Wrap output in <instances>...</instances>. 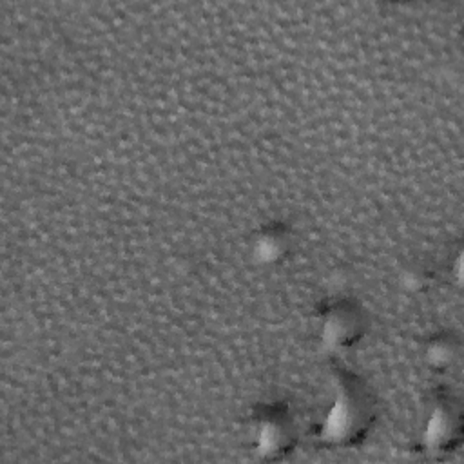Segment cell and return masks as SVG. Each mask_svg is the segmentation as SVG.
I'll list each match as a JSON object with an SVG mask.
<instances>
[{
	"mask_svg": "<svg viewBox=\"0 0 464 464\" xmlns=\"http://www.w3.org/2000/svg\"><path fill=\"white\" fill-rule=\"evenodd\" d=\"M368 422V408L364 397L355 395L350 388L343 392L324 422V437L335 442H350L364 433Z\"/></svg>",
	"mask_w": 464,
	"mask_h": 464,
	"instance_id": "6da1fadb",
	"label": "cell"
},
{
	"mask_svg": "<svg viewBox=\"0 0 464 464\" xmlns=\"http://www.w3.org/2000/svg\"><path fill=\"white\" fill-rule=\"evenodd\" d=\"M323 332L330 346L352 344L361 335V317L350 306H337L328 314Z\"/></svg>",
	"mask_w": 464,
	"mask_h": 464,
	"instance_id": "7a4b0ae2",
	"label": "cell"
},
{
	"mask_svg": "<svg viewBox=\"0 0 464 464\" xmlns=\"http://www.w3.org/2000/svg\"><path fill=\"white\" fill-rule=\"evenodd\" d=\"M294 442V430L288 419L276 415L268 417L263 420L259 428V451L261 453H270V455H279L283 451H288Z\"/></svg>",
	"mask_w": 464,
	"mask_h": 464,
	"instance_id": "3957f363",
	"label": "cell"
},
{
	"mask_svg": "<svg viewBox=\"0 0 464 464\" xmlns=\"http://www.w3.org/2000/svg\"><path fill=\"white\" fill-rule=\"evenodd\" d=\"M457 428H459V419L453 408L448 404H440L435 408L430 419L426 437L433 448H439L442 444H448L451 437H457Z\"/></svg>",
	"mask_w": 464,
	"mask_h": 464,
	"instance_id": "277c9868",
	"label": "cell"
}]
</instances>
